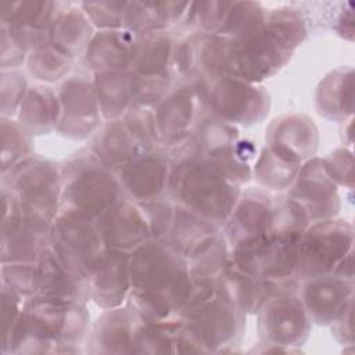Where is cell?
<instances>
[{"instance_id": "4316f807", "label": "cell", "mask_w": 355, "mask_h": 355, "mask_svg": "<svg viewBox=\"0 0 355 355\" xmlns=\"http://www.w3.org/2000/svg\"><path fill=\"white\" fill-rule=\"evenodd\" d=\"M92 151L110 169H122L136 157L150 151L128 129L122 121L108 122L93 141Z\"/></svg>"}, {"instance_id": "603a6c76", "label": "cell", "mask_w": 355, "mask_h": 355, "mask_svg": "<svg viewBox=\"0 0 355 355\" xmlns=\"http://www.w3.org/2000/svg\"><path fill=\"white\" fill-rule=\"evenodd\" d=\"M215 295L241 312H257L273 295L269 282L237 266L226 268L215 284Z\"/></svg>"}, {"instance_id": "30bf717a", "label": "cell", "mask_w": 355, "mask_h": 355, "mask_svg": "<svg viewBox=\"0 0 355 355\" xmlns=\"http://www.w3.org/2000/svg\"><path fill=\"white\" fill-rule=\"evenodd\" d=\"M171 44L169 36L162 31L137 33L128 69L132 96L139 105L162 101L169 87Z\"/></svg>"}, {"instance_id": "2e32d148", "label": "cell", "mask_w": 355, "mask_h": 355, "mask_svg": "<svg viewBox=\"0 0 355 355\" xmlns=\"http://www.w3.org/2000/svg\"><path fill=\"white\" fill-rule=\"evenodd\" d=\"M58 130L64 135L82 139L87 137L98 125L100 108L94 85L85 76H71L60 92Z\"/></svg>"}, {"instance_id": "d6a6232c", "label": "cell", "mask_w": 355, "mask_h": 355, "mask_svg": "<svg viewBox=\"0 0 355 355\" xmlns=\"http://www.w3.org/2000/svg\"><path fill=\"white\" fill-rule=\"evenodd\" d=\"M345 92H352V75L331 73L320 86L318 94L319 112L329 118H338L352 110V96H345Z\"/></svg>"}, {"instance_id": "4dcf8cb0", "label": "cell", "mask_w": 355, "mask_h": 355, "mask_svg": "<svg viewBox=\"0 0 355 355\" xmlns=\"http://www.w3.org/2000/svg\"><path fill=\"white\" fill-rule=\"evenodd\" d=\"M100 114L107 119L121 116L133 100L129 71L98 72L93 82Z\"/></svg>"}, {"instance_id": "8992f818", "label": "cell", "mask_w": 355, "mask_h": 355, "mask_svg": "<svg viewBox=\"0 0 355 355\" xmlns=\"http://www.w3.org/2000/svg\"><path fill=\"white\" fill-rule=\"evenodd\" d=\"M304 229L273 225L263 233L234 244L233 265L269 283L291 282Z\"/></svg>"}, {"instance_id": "6da1fadb", "label": "cell", "mask_w": 355, "mask_h": 355, "mask_svg": "<svg viewBox=\"0 0 355 355\" xmlns=\"http://www.w3.org/2000/svg\"><path fill=\"white\" fill-rule=\"evenodd\" d=\"M130 305L146 323L169 320L193 293L186 258L165 240L146 241L129 257Z\"/></svg>"}, {"instance_id": "5b68a950", "label": "cell", "mask_w": 355, "mask_h": 355, "mask_svg": "<svg viewBox=\"0 0 355 355\" xmlns=\"http://www.w3.org/2000/svg\"><path fill=\"white\" fill-rule=\"evenodd\" d=\"M121 183L93 151L72 155L61 169V207L101 216L121 200Z\"/></svg>"}, {"instance_id": "3957f363", "label": "cell", "mask_w": 355, "mask_h": 355, "mask_svg": "<svg viewBox=\"0 0 355 355\" xmlns=\"http://www.w3.org/2000/svg\"><path fill=\"white\" fill-rule=\"evenodd\" d=\"M89 315L82 302L31 295L3 351H71L86 336Z\"/></svg>"}, {"instance_id": "7c38bea8", "label": "cell", "mask_w": 355, "mask_h": 355, "mask_svg": "<svg viewBox=\"0 0 355 355\" xmlns=\"http://www.w3.org/2000/svg\"><path fill=\"white\" fill-rule=\"evenodd\" d=\"M3 262H36L50 247L53 222L24 211L6 189H3Z\"/></svg>"}, {"instance_id": "e575fe53", "label": "cell", "mask_w": 355, "mask_h": 355, "mask_svg": "<svg viewBox=\"0 0 355 355\" xmlns=\"http://www.w3.org/2000/svg\"><path fill=\"white\" fill-rule=\"evenodd\" d=\"M3 130V173L12 169L15 165L31 157L32 143L29 133L22 129L18 122L7 119L3 116L1 122Z\"/></svg>"}, {"instance_id": "8fae6325", "label": "cell", "mask_w": 355, "mask_h": 355, "mask_svg": "<svg viewBox=\"0 0 355 355\" xmlns=\"http://www.w3.org/2000/svg\"><path fill=\"white\" fill-rule=\"evenodd\" d=\"M352 229L345 220L324 219L313 222L300 239L295 275L309 279L334 272L337 265L351 252Z\"/></svg>"}, {"instance_id": "44dd1931", "label": "cell", "mask_w": 355, "mask_h": 355, "mask_svg": "<svg viewBox=\"0 0 355 355\" xmlns=\"http://www.w3.org/2000/svg\"><path fill=\"white\" fill-rule=\"evenodd\" d=\"M107 248L135 250L148 240L151 227L143 209L128 200H119L97 218Z\"/></svg>"}, {"instance_id": "9c48e42d", "label": "cell", "mask_w": 355, "mask_h": 355, "mask_svg": "<svg viewBox=\"0 0 355 355\" xmlns=\"http://www.w3.org/2000/svg\"><path fill=\"white\" fill-rule=\"evenodd\" d=\"M50 248L65 265L89 275L107 245L96 218L61 208L51 223Z\"/></svg>"}, {"instance_id": "52a82bcc", "label": "cell", "mask_w": 355, "mask_h": 355, "mask_svg": "<svg viewBox=\"0 0 355 355\" xmlns=\"http://www.w3.org/2000/svg\"><path fill=\"white\" fill-rule=\"evenodd\" d=\"M244 312L232 304L212 297L180 312V330L176 343L190 344L193 351H215L236 344L244 329Z\"/></svg>"}, {"instance_id": "836d02e7", "label": "cell", "mask_w": 355, "mask_h": 355, "mask_svg": "<svg viewBox=\"0 0 355 355\" xmlns=\"http://www.w3.org/2000/svg\"><path fill=\"white\" fill-rule=\"evenodd\" d=\"M72 64V58L55 49L51 43L40 47L28 58V68L36 79L44 82H55L67 75Z\"/></svg>"}, {"instance_id": "d6986e66", "label": "cell", "mask_w": 355, "mask_h": 355, "mask_svg": "<svg viewBox=\"0 0 355 355\" xmlns=\"http://www.w3.org/2000/svg\"><path fill=\"white\" fill-rule=\"evenodd\" d=\"M169 161L162 154L144 153L119 169L121 187L140 204L161 198L169 189Z\"/></svg>"}, {"instance_id": "e0dca14e", "label": "cell", "mask_w": 355, "mask_h": 355, "mask_svg": "<svg viewBox=\"0 0 355 355\" xmlns=\"http://www.w3.org/2000/svg\"><path fill=\"white\" fill-rule=\"evenodd\" d=\"M211 93V104L226 121L258 122L268 114V96L248 82L227 76L218 80Z\"/></svg>"}, {"instance_id": "7402d4cb", "label": "cell", "mask_w": 355, "mask_h": 355, "mask_svg": "<svg viewBox=\"0 0 355 355\" xmlns=\"http://www.w3.org/2000/svg\"><path fill=\"white\" fill-rule=\"evenodd\" d=\"M36 262L37 291L35 295L71 300L82 304L90 298L89 275L65 265L50 247Z\"/></svg>"}, {"instance_id": "74e56055", "label": "cell", "mask_w": 355, "mask_h": 355, "mask_svg": "<svg viewBox=\"0 0 355 355\" xmlns=\"http://www.w3.org/2000/svg\"><path fill=\"white\" fill-rule=\"evenodd\" d=\"M26 80L24 75L18 72H3L1 79V110L3 116L14 114L26 93Z\"/></svg>"}, {"instance_id": "ac0fdd59", "label": "cell", "mask_w": 355, "mask_h": 355, "mask_svg": "<svg viewBox=\"0 0 355 355\" xmlns=\"http://www.w3.org/2000/svg\"><path fill=\"white\" fill-rule=\"evenodd\" d=\"M302 304L316 323H330L340 319L352 305V280L338 275L309 277L304 286Z\"/></svg>"}, {"instance_id": "f546056e", "label": "cell", "mask_w": 355, "mask_h": 355, "mask_svg": "<svg viewBox=\"0 0 355 355\" xmlns=\"http://www.w3.org/2000/svg\"><path fill=\"white\" fill-rule=\"evenodd\" d=\"M133 315L128 309L107 311L98 318L90 344L100 352H133L136 330Z\"/></svg>"}, {"instance_id": "ffe728a7", "label": "cell", "mask_w": 355, "mask_h": 355, "mask_svg": "<svg viewBox=\"0 0 355 355\" xmlns=\"http://www.w3.org/2000/svg\"><path fill=\"white\" fill-rule=\"evenodd\" d=\"M90 298L103 308H116L130 293L129 257L107 248L89 273Z\"/></svg>"}, {"instance_id": "83f0119b", "label": "cell", "mask_w": 355, "mask_h": 355, "mask_svg": "<svg viewBox=\"0 0 355 355\" xmlns=\"http://www.w3.org/2000/svg\"><path fill=\"white\" fill-rule=\"evenodd\" d=\"M60 121V100L50 87L35 85L29 87L19 105V121L29 135H42L57 128Z\"/></svg>"}, {"instance_id": "4fadbf2b", "label": "cell", "mask_w": 355, "mask_h": 355, "mask_svg": "<svg viewBox=\"0 0 355 355\" xmlns=\"http://www.w3.org/2000/svg\"><path fill=\"white\" fill-rule=\"evenodd\" d=\"M1 10V29L24 51H35L51 43V22L55 3L4 1Z\"/></svg>"}, {"instance_id": "277c9868", "label": "cell", "mask_w": 355, "mask_h": 355, "mask_svg": "<svg viewBox=\"0 0 355 355\" xmlns=\"http://www.w3.org/2000/svg\"><path fill=\"white\" fill-rule=\"evenodd\" d=\"M169 190L178 205L215 227L227 222L239 200L236 184L197 155L172 168Z\"/></svg>"}, {"instance_id": "ba28073f", "label": "cell", "mask_w": 355, "mask_h": 355, "mask_svg": "<svg viewBox=\"0 0 355 355\" xmlns=\"http://www.w3.org/2000/svg\"><path fill=\"white\" fill-rule=\"evenodd\" d=\"M3 175H7L4 189L17 198L24 211L49 222L54 220L61 197V173L50 161L28 157Z\"/></svg>"}, {"instance_id": "d590c367", "label": "cell", "mask_w": 355, "mask_h": 355, "mask_svg": "<svg viewBox=\"0 0 355 355\" xmlns=\"http://www.w3.org/2000/svg\"><path fill=\"white\" fill-rule=\"evenodd\" d=\"M3 286L19 295H35L37 291V262H3Z\"/></svg>"}, {"instance_id": "5bb4252c", "label": "cell", "mask_w": 355, "mask_h": 355, "mask_svg": "<svg viewBox=\"0 0 355 355\" xmlns=\"http://www.w3.org/2000/svg\"><path fill=\"white\" fill-rule=\"evenodd\" d=\"M287 198L301 211L306 222L333 216L338 209V197L326 162L313 159L301 168Z\"/></svg>"}, {"instance_id": "9a60e30c", "label": "cell", "mask_w": 355, "mask_h": 355, "mask_svg": "<svg viewBox=\"0 0 355 355\" xmlns=\"http://www.w3.org/2000/svg\"><path fill=\"white\" fill-rule=\"evenodd\" d=\"M259 311L258 330L265 343L290 347L306 338L309 316L304 304L290 293L270 297Z\"/></svg>"}, {"instance_id": "1f68e13d", "label": "cell", "mask_w": 355, "mask_h": 355, "mask_svg": "<svg viewBox=\"0 0 355 355\" xmlns=\"http://www.w3.org/2000/svg\"><path fill=\"white\" fill-rule=\"evenodd\" d=\"M300 164L295 157L269 144L257 164L255 173L265 186L283 189L295 180L301 169Z\"/></svg>"}, {"instance_id": "484cf974", "label": "cell", "mask_w": 355, "mask_h": 355, "mask_svg": "<svg viewBox=\"0 0 355 355\" xmlns=\"http://www.w3.org/2000/svg\"><path fill=\"white\" fill-rule=\"evenodd\" d=\"M92 25L82 8L72 3H55L51 22V44L73 58L92 40Z\"/></svg>"}, {"instance_id": "cb8c5ba5", "label": "cell", "mask_w": 355, "mask_h": 355, "mask_svg": "<svg viewBox=\"0 0 355 355\" xmlns=\"http://www.w3.org/2000/svg\"><path fill=\"white\" fill-rule=\"evenodd\" d=\"M276 202L263 191H248L237 200L229 216L226 233L233 244L263 233L270 227Z\"/></svg>"}, {"instance_id": "8d00e7d4", "label": "cell", "mask_w": 355, "mask_h": 355, "mask_svg": "<svg viewBox=\"0 0 355 355\" xmlns=\"http://www.w3.org/2000/svg\"><path fill=\"white\" fill-rule=\"evenodd\" d=\"M128 3L118 1H90L82 3L80 7L93 25L103 31L116 29L123 26V15Z\"/></svg>"}, {"instance_id": "7a4b0ae2", "label": "cell", "mask_w": 355, "mask_h": 355, "mask_svg": "<svg viewBox=\"0 0 355 355\" xmlns=\"http://www.w3.org/2000/svg\"><path fill=\"white\" fill-rule=\"evenodd\" d=\"M306 33L295 10H276L250 33L230 40L225 73L244 82H258L275 73L291 57Z\"/></svg>"}, {"instance_id": "f1b7e54d", "label": "cell", "mask_w": 355, "mask_h": 355, "mask_svg": "<svg viewBox=\"0 0 355 355\" xmlns=\"http://www.w3.org/2000/svg\"><path fill=\"white\" fill-rule=\"evenodd\" d=\"M196 94L182 89L162 100L155 112L158 136L168 141H180L187 137L196 118Z\"/></svg>"}, {"instance_id": "d4e9b609", "label": "cell", "mask_w": 355, "mask_h": 355, "mask_svg": "<svg viewBox=\"0 0 355 355\" xmlns=\"http://www.w3.org/2000/svg\"><path fill=\"white\" fill-rule=\"evenodd\" d=\"M136 33L128 29H110L96 33L87 49L86 62L98 72L126 71L129 68Z\"/></svg>"}]
</instances>
